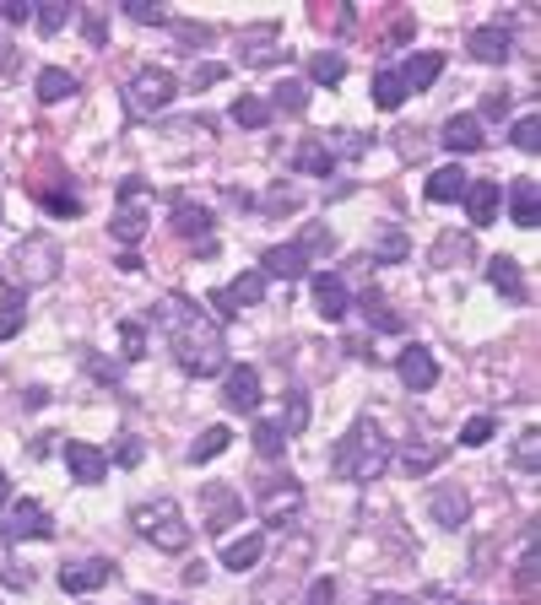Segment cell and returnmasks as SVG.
<instances>
[{"label": "cell", "instance_id": "obj_1", "mask_svg": "<svg viewBox=\"0 0 541 605\" xmlns=\"http://www.w3.org/2000/svg\"><path fill=\"white\" fill-rule=\"evenodd\" d=\"M157 319H163V335L174 346V362L190 379H211V373L228 368V335L201 303H190L184 292H168L157 303Z\"/></svg>", "mask_w": 541, "mask_h": 605}, {"label": "cell", "instance_id": "obj_2", "mask_svg": "<svg viewBox=\"0 0 541 605\" xmlns=\"http://www.w3.org/2000/svg\"><path fill=\"white\" fill-rule=\"evenodd\" d=\"M385 465H390V443L368 416L352 422L347 433H341V443L331 449V470L341 481H374V476H385Z\"/></svg>", "mask_w": 541, "mask_h": 605}, {"label": "cell", "instance_id": "obj_3", "mask_svg": "<svg viewBox=\"0 0 541 605\" xmlns=\"http://www.w3.org/2000/svg\"><path fill=\"white\" fill-rule=\"evenodd\" d=\"M60 265H65V249L55 244V238H44V233L22 238V244L6 254V276L17 281V292H28V287H49V281L60 276Z\"/></svg>", "mask_w": 541, "mask_h": 605}, {"label": "cell", "instance_id": "obj_4", "mask_svg": "<svg viewBox=\"0 0 541 605\" xmlns=\"http://www.w3.org/2000/svg\"><path fill=\"white\" fill-rule=\"evenodd\" d=\"M130 530H136L141 541H152L157 551H184V546H190V524L179 519V503H174V497L136 503V508H130Z\"/></svg>", "mask_w": 541, "mask_h": 605}, {"label": "cell", "instance_id": "obj_5", "mask_svg": "<svg viewBox=\"0 0 541 605\" xmlns=\"http://www.w3.org/2000/svg\"><path fill=\"white\" fill-rule=\"evenodd\" d=\"M152 211H157V190L147 179H130L120 200H114V217H109V233L120 238V244H141L152 227Z\"/></svg>", "mask_w": 541, "mask_h": 605}, {"label": "cell", "instance_id": "obj_6", "mask_svg": "<svg viewBox=\"0 0 541 605\" xmlns=\"http://www.w3.org/2000/svg\"><path fill=\"white\" fill-rule=\"evenodd\" d=\"M174 98H179L174 76H168L163 65H141V71L130 76V87H125V114L130 119H152V114H163Z\"/></svg>", "mask_w": 541, "mask_h": 605}, {"label": "cell", "instance_id": "obj_7", "mask_svg": "<svg viewBox=\"0 0 541 605\" xmlns=\"http://www.w3.org/2000/svg\"><path fill=\"white\" fill-rule=\"evenodd\" d=\"M55 535V519H49L44 503H33V497H17V503L6 508V519H0V541L17 546V541H49Z\"/></svg>", "mask_w": 541, "mask_h": 605}, {"label": "cell", "instance_id": "obj_8", "mask_svg": "<svg viewBox=\"0 0 541 605\" xmlns=\"http://www.w3.org/2000/svg\"><path fill=\"white\" fill-rule=\"evenodd\" d=\"M255 508H260V519H266V524H287L303 508V487H298L293 476H271L266 487H260Z\"/></svg>", "mask_w": 541, "mask_h": 605}, {"label": "cell", "instance_id": "obj_9", "mask_svg": "<svg viewBox=\"0 0 541 605\" xmlns=\"http://www.w3.org/2000/svg\"><path fill=\"white\" fill-rule=\"evenodd\" d=\"M260 298H266V276L244 271V276H233L222 292H211V308H217V319H233V314H244V308H255Z\"/></svg>", "mask_w": 541, "mask_h": 605}, {"label": "cell", "instance_id": "obj_10", "mask_svg": "<svg viewBox=\"0 0 541 605\" xmlns=\"http://www.w3.org/2000/svg\"><path fill=\"white\" fill-rule=\"evenodd\" d=\"M201 514H206V530L222 535L233 519H244V503L233 487H222V481H211V487H201Z\"/></svg>", "mask_w": 541, "mask_h": 605}, {"label": "cell", "instance_id": "obj_11", "mask_svg": "<svg viewBox=\"0 0 541 605\" xmlns=\"http://www.w3.org/2000/svg\"><path fill=\"white\" fill-rule=\"evenodd\" d=\"M309 292H314V308H320V319H347L352 292H347V281H341L336 271H314V276H309Z\"/></svg>", "mask_w": 541, "mask_h": 605}, {"label": "cell", "instance_id": "obj_12", "mask_svg": "<svg viewBox=\"0 0 541 605\" xmlns=\"http://www.w3.org/2000/svg\"><path fill=\"white\" fill-rule=\"evenodd\" d=\"M109 578H114V562L87 557V562H65V568H60V589H65V595H92V589H103Z\"/></svg>", "mask_w": 541, "mask_h": 605}, {"label": "cell", "instance_id": "obj_13", "mask_svg": "<svg viewBox=\"0 0 541 605\" xmlns=\"http://www.w3.org/2000/svg\"><path fill=\"white\" fill-rule=\"evenodd\" d=\"M222 406L249 416L260 406V373L249 368V362H239V368H228V384H222Z\"/></svg>", "mask_w": 541, "mask_h": 605}, {"label": "cell", "instance_id": "obj_14", "mask_svg": "<svg viewBox=\"0 0 541 605\" xmlns=\"http://www.w3.org/2000/svg\"><path fill=\"white\" fill-rule=\"evenodd\" d=\"M395 373H401V384H406V389H417V395L439 384V362H433L428 346H406V352L395 357Z\"/></svg>", "mask_w": 541, "mask_h": 605}, {"label": "cell", "instance_id": "obj_15", "mask_svg": "<svg viewBox=\"0 0 541 605\" xmlns=\"http://www.w3.org/2000/svg\"><path fill=\"white\" fill-rule=\"evenodd\" d=\"M466 55L482 60V65H509L514 38H509V28H471L466 33Z\"/></svg>", "mask_w": 541, "mask_h": 605}, {"label": "cell", "instance_id": "obj_16", "mask_svg": "<svg viewBox=\"0 0 541 605\" xmlns=\"http://www.w3.org/2000/svg\"><path fill=\"white\" fill-rule=\"evenodd\" d=\"M65 465H71V476L82 481V487H98V481L109 476V454L92 449V443H82V438L65 443Z\"/></svg>", "mask_w": 541, "mask_h": 605}, {"label": "cell", "instance_id": "obj_17", "mask_svg": "<svg viewBox=\"0 0 541 605\" xmlns=\"http://www.w3.org/2000/svg\"><path fill=\"white\" fill-rule=\"evenodd\" d=\"M428 514L444 524V530H460V524L471 519V497H466V487H439L428 497Z\"/></svg>", "mask_w": 541, "mask_h": 605}, {"label": "cell", "instance_id": "obj_18", "mask_svg": "<svg viewBox=\"0 0 541 605\" xmlns=\"http://www.w3.org/2000/svg\"><path fill=\"white\" fill-rule=\"evenodd\" d=\"M460 200H466V217L477 222V227H493L498 222V206H504V190H498L493 179H477Z\"/></svg>", "mask_w": 541, "mask_h": 605}, {"label": "cell", "instance_id": "obj_19", "mask_svg": "<svg viewBox=\"0 0 541 605\" xmlns=\"http://www.w3.org/2000/svg\"><path fill=\"white\" fill-rule=\"evenodd\" d=\"M174 227L184 238H211V227H217V217H211V206H201V200H190V195H179L174 200Z\"/></svg>", "mask_w": 541, "mask_h": 605}, {"label": "cell", "instance_id": "obj_20", "mask_svg": "<svg viewBox=\"0 0 541 605\" xmlns=\"http://www.w3.org/2000/svg\"><path fill=\"white\" fill-rule=\"evenodd\" d=\"M439 141L450 146V152H482V119L477 114H455V119H444V130H439Z\"/></svg>", "mask_w": 541, "mask_h": 605}, {"label": "cell", "instance_id": "obj_21", "mask_svg": "<svg viewBox=\"0 0 541 605\" xmlns=\"http://www.w3.org/2000/svg\"><path fill=\"white\" fill-rule=\"evenodd\" d=\"M487 281H493L498 298L525 303V276H520V265H514L509 254H493V260H487Z\"/></svg>", "mask_w": 541, "mask_h": 605}, {"label": "cell", "instance_id": "obj_22", "mask_svg": "<svg viewBox=\"0 0 541 605\" xmlns=\"http://www.w3.org/2000/svg\"><path fill=\"white\" fill-rule=\"evenodd\" d=\"M395 76H401V87H406V92H422V87H433V82L444 76V55H433V49H428V55H412Z\"/></svg>", "mask_w": 541, "mask_h": 605}, {"label": "cell", "instance_id": "obj_23", "mask_svg": "<svg viewBox=\"0 0 541 605\" xmlns=\"http://www.w3.org/2000/svg\"><path fill=\"white\" fill-rule=\"evenodd\" d=\"M293 173H314V179H331V173H336V152H331L325 141H298Z\"/></svg>", "mask_w": 541, "mask_h": 605}, {"label": "cell", "instance_id": "obj_24", "mask_svg": "<svg viewBox=\"0 0 541 605\" xmlns=\"http://www.w3.org/2000/svg\"><path fill=\"white\" fill-rule=\"evenodd\" d=\"M266 276H282V281L309 276V254H303L298 244H276V249H266Z\"/></svg>", "mask_w": 541, "mask_h": 605}, {"label": "cell", "instance_id": "obj_25", "mask_svg": "<svg viewBox=\"0 0 541 605\" xmlns=\"http://www.w3.org/2000/svg\"><path fill=\"white\" fill-rule=\"evenodd\" d=\"M471 190V179H466V168H439V173H433V179H428V190H422V195H428L433 200V206H450V200H460V195H466Z\"/></svg>", "mask_w": 541, "mask_h": 605}, {"label": "cell", "instance_id": "obj_26", "mask_svg": "<svg viewBox=\"0 0 541 605\" xmlns=\"http://www.w3.org/2000/svg\"><path fill=\"white\" fill-rule=\"evenodd\" d=\"M471 260H477V244H471L466 233H439L433 238V265L450 271V265H471Z\"/></svg>", "mask_w": 541, "mask_h": 605}, {"label": "cell", "instance_id": "obj_27", "mask_svg": "<svg viewBox=\"0 0 541 605\" xmlns=\"http://www.w3.org/2000/svg\"><path fill=\"white\" fill-rule=\"evenodd\" d=\"M509 465L520 470V476H541V433H536V427H525V433L514 438Z\"/></svg>", "mask_w": 541, "mask_h": 605}, {"label": "cell", "instance_id": "obj_28", "mask_svg": "<svg viewBox=\"0 0 541 605\" xmlns=\"http://www.w3.org/2000/svg\"><path fill=\"white\" fill-rule=\"evenodd\" d=\"M260 557H266V541H260V535H244V541L222 546V568H233V573H249Z\"/></svg>", "mask_w": 541, "mask_h": 605}, {"label": "cell", "instance_id": "obj_29", "mask_svg": "<svg viewBox=\"0 0 541 605\" xmlns=\"http://www.w3.org/2000/svg\"><path fill=\"white\" fill-rule=\"evenodd\" d=\"M33 87H38V98H44V103H65V98L76 92V76H71V71H60V65H44Z\"/></svg>", "mask_w": 541, "mask_h": 605}, {"label": "cell", "instance_id": "obj_30", "mask_svg": "<svg viewBox=\"0 0 541 605\" xmlns=\"http://www.w3.org/2000/svg\"><path fill=\"white\" fill-rule=\"evenodd\" d=\"M363 314H368V325H374V330H406V319L401 314H395V308H390V298H385V292H363Z\"/></svg>", "mask_w": 541, "mask_h": 605}, {"label": "cell", "instance_id": "obj_31", "mask_svg": "<svg viewBox=\"0 0 541 605\" xmlns=\"http://www.w3.org/2000/svg\"><path fill=\"white\" fill-rule=\"evenodd\" d=\"M509 206H514V222L520 227H536L541 222V200H536V179H520L509 190Z\"/></svg>", "mask_w": 541, "mask_h": 605}, {"label": "cell", "instance_id": "obj_32", "mask_svg": "<svg viewBox=\"0 0 541 605\" xmlns=\"http://www.w3.org/2000/svg\"><path fill=\"white\" fill-rule=\"evenodd\" d=\"M260 211H266V217H293V211H303V195L287 179H276L266 190V200H260Z\"/></svg>", "mask_w": 541, "mask_h": 605}, {"label": "cell", "instance_id": "obj_33", "mask_svg": "<svg viewBox=\"0 0 541 605\" xmlns=\"http://www.w3.org/2000/svg\"><path fill=\"white\" fill-rule=\"evenodd\" d=\"M341 76H347V60H341L336 49H320V55L309 60V82L314 87H336Z\"/></svg>", "mask_w": 541, "mask_h": 605}, {"label": "cell", "instance_id": "obj_34", "mask_svg": "<svg viewBox=\"0 0 541 605\" xmlns=\"http://www.w3.org/2000/svg\"><path fill=\"white\" fill-rule=\"evenodd\" d=\"M374 254H379V265H401V260H412V238H406L401 227H385L379 244H374Z\"/></svg>", "mask_w": 541, "mask_h": 605}, {"label": "cell", "instance_id": "obj_35", "mask_svg": "<svg viewBox=\"0 0 541 605\" xmlns=\"http://www.w3.org/2000/svg\"><path fill=\"white\" fill-rule=\"evenodd\" d=\"M228 443H233V433H228V427H206V433L190 443V465H206V460H217V454L228 449Z\"/></svg>", "mask_w": 541, "mask_h": 605}, {"label": "cell", "instance_id": "obj_36", "mask_svg": "<svg viewBox=\"0 0 541 605\" xmlns=\"http://www.w3.org/2000/svg\"><path fill=\"white\" fill-rule=\"evenodd\" d=\"M433 465H444V449H439V443H412V449L401 454V470H406V476H422V470H433Z\"/></svg>", "mask_w": 541, "mask_h": 605}, {"label": "cell", "instance_id": "obj_37", "mask_svg": "<svg viewBox=\"0 0 541 605\" xmlns=\"http://www.w3.org/2000/svg\"><path fill=\"white\" fill-rule=\"evenodd\" d=\"M249 433H255V449L266 454V460H282V449H287V427H276V422H255Z\"/></svg>", "mask_w": 541, "mask_h": 605}, {"label": "cell", "instance_id": "obj_38", "mask_svg": "<svg viewBox=\"0 0 541 605\" xmlns=\"http://www.w3.org/2000/svg\"><path fill=\"white\" fill-rule=\"evenodd\" d=\"M374 103H379L385 114L406 103V87H401V76H395V71H379V76H374Z\"/></svg>", "mask_w": 541, "mask_h": 605}, {"label": "cell", "instance_id": "obj_39", "mask_svg": "<svg viewBox=\"0 0 541 605\" xmlns=\"http://www.w3.org/2000/svg\"><path fill=\"white\" fill-rule=\"evenodd\" d=\"M271 103H276L282 114H303V109H309V87H303V82H276Z\"/></svg>", "mask_w": 541, "mask_h": 605}, {"label": "cell", "instance_id": "obj_40", "mask_svg": "<svg viewBox=\"0 0 541 605\" xmlns=\"http://www.w3.org/2000/svg\"><path fill=\"white\" fill-rule=\"evenodd\" d=\"M233 119H239L244 130H266L271 103H266V98H239V103H233Z\"/></svg>", "mask_w": 541, "mask_h": 605}, {"label": "cell", "instance_id": "obj_41", "mask_svg": "<svg viewBox=\"0 0 541 605\" xmlns=\"http://www.w3.org/2000/svg\"><path fill=\"white\" fill-rule=\"evenodd\" d=\"M65 22H71V6H65V0H44V6H38V33L44 38H55Z\"/></svg>", "mask_w": 541, "mask_h": 605}, {"label": "cell", "instance_id": "obj_42", "mask_svg": "<svg viewBox=\"0 0 541 605\" xmlns=\"http://www.w3.org/2000/svg\"><path fill=\"white\" fill-rule=\"evenodd\" d=\"M22 319H28V303H22V292H11L6 308H0V341H11L22 330Z\"/></svg>", "mask_w": 541, "mask_h": 605}, {"label": "cell", "instance_id": "obj_43", "mask_svg": "<svg viewBox=\"0 0 541 605\" xmlns=\"http://www.w3.org/2000/svg\"><path fill=\"white\" fill-rule=\"evenodd\" d=\"M120 352H125V362L147 357V330H141L136 319H125V325H120Z\"/></svg>", "mask_w": 541, "mask_h": 605}, {"label": "cell", "instance_id": "obj_44", "mask_svg": "<svg viewBox=\"0 0 541 605\" xmlns=\"http://www.w3.org/2000/svg\"><path fill=\"white\" fill-rule=\"evenodd\" d=\"M509 141L520 146V152H536L541 146V119L536 114H525V119H514V130H509Z\"/></svg>", "mask_w": 541, "mask_h": 605}, {"label": "cell", "instance_id": "obj_45", "mask_svg": "<svg viewBox=\"0 0 541 605\" xmlns=\"http://www.w3.org/2000/svg\"><path fill=\"white\" fill-rule=\"evenodd\" d=\"M38 206L55 211V217H82V200H76V195H60V190H38Z\"/></svg>", "mask_w": 541, "mask_h": 605}, {"label": "cell", "instance_id": "obj_46", "mask_svg": "<svg viewBox=\"0 0 541 605\" xmlns=\"http://www.w3.org/2000/svg\"><path fill=\"white\" fill-rule=\"evenodd\" d=\"M493 433H498V422H493V416H471V422L460 427V443H466V449H482V443L493 438Z\"/></svg>", "mask_w": 541, "mask_h": 605}, {"label": "cell", "instance_id": "obj_47", "mask_svg": "<svg viewBox=\"0 0 541 605\" xmlns=\"http://www.w3.org/2000/svg\"><path fill=\"white\" fill-rule=\"evenodd\" d=\"M168 28H174V38H179V49H201L206 44V28H201V22H168Z\"/></svg>", "mask_w": 541, "mask_h": 605}, {"label": "cell", "instance_id": "obj_48", "mask_svg": "<svg viewBox=\"0 0 541 605\" xmlns=\"http://www.w3.org/2000/svg\"><path fill=\"white\" fill-rule=\"evenodd\" d=\"M287 427H293V433H303V427H309V400H303V389H293V395H287Z\"/></svg>", "mask_w": 541, "mask_h": 605}, {"label": "cell", "instance_id": "obj_49", "mask_svg": "<svg viewBox=\"0 0 541 605\" xmlns=\"http://www.w3.org/2000/svg\"><path fill=\"white\" fill-rule=\"evenodd\" d=\"M303 605H336V578H314L309 595H303Z\"/></svg>", "mask_w": 541, "mask_h": 605}, {"label": "cell", "instance_id": "obj_50", "mask_svg": "<svg viewBox=\"0 0 541 605\" xmlns=\"http://www.w3.org/2000/svg\"><path fill=\"white\" fill-rule=\"evenodd\" d=\"M125 17L130 22H157V28H168V22H174L163 6H125Z\"/></svg>", "mask_w": 541, "mask_h": 605}, {"label": "cell", "instance_id": "obj_51", "mask_svg": "<svg viewBox=\"0 0 541 605\" xmlns=\"http://www.w3.org/2000/svg\"><path fill=\"white\" fill-rule=\"evenodd\" d=\"M520 595H525V600L536 595V551H531V546H525V557H520Z\"/></svg>", "mask_w": 541, "mask_h": 605}, {"label": "cell", "instance_id": "obj_52", "mask_svg": "<svg viewBox=\"0 0 541 605\" xmlns=\"http://www.w3.org/2000/svg\"><path fill=\"white\" fill-rule=\"evenodd\" d=\"M504 114H509V92L493 87V92L482 98V119H504Z\"/></svg>", "mask_w": 541, "mask_h": 605}, {"label": "cell", "instance_id": "obj_53", "mask_svg": "<svg viewBox=\"0 0 541 605\" xmlns=\"http://www.w3.org/2000/svg\"><path fill=\"white\" fill-rule=\"evenodd\" d=\"M222 76H228V65H217V60H206V65H195V87H217L222 82Z\"/></svg>", "mask_w": 541, "mask_h": 605}, {"label": "cell", "instance_id": "obj_54", "mask_svg": "<svg viewBox=\"0 0 541 605\" xmlns=\"http://www.w3.org/2000/svg\"><path fill=\"white\" fill-rule=\"evenodd\" d=\"M82 28H87L92 44H109V28H103V17H98V11H87V17H82Z\"/></svg>", "mask_w": 541, "mask_h": 605}, {"label": "cell", "instance_id": "obj_55", "mask_svg": "<svg viewBox=\"0 0 541 605\" xmlns=\"http://www.w3.org/2000/svg\"><path fill=\"white\" fill-rule=\"evenodd\" d=\"M114 460H120V465H141V443H136V438L114 443Z\"/></svg>", "mask_w": 541, "mask_h": 605}, {"label": "cell", "instance_id": "obj_56", "mask_svg": "<svg viewBox=\"0 0 541 605\" xmlns=\"http://www.w3.org/2000/svg\"><path fill=\"white\" fill-rule=\"evenodd\" d=\"M325 244H331V233H325V227H320V222H314V227H309V233H303V244H298V249H303V254H309V249H325Z\"/></svg>", "mask_w": 541, "mask_h": 605}, {"label": "cell", "instance_id": "obj_57", "mask_svg": "<svg viewBox=\"0 0 541 605\" xmlns=\"http://www.w3.org/2000/svg\"><path fill=\"white\" fill-rule=\"evenodd\" d=\"M0 17H6V22H28V17H33V11H28V6H22V0H11V6H0Z\"/></svg>", "mask_w": 541, "mask_h": 605}, {"label": "cell", "instance_id": "obj_58", "mask_svg": "<svg viewBox=\"0 0 541 605\" xmlns=\"http://www.w3.org/2000/svg\"><path fill=\"white\" fill-rule=\"evenodd\" d=\"M22 406H28V411H38V406H49V389H38V384H33L28 395H22Z\"/></svg>", "mask_w": 541, "mask_h": 605}, {"label": "cell", "instance_id": "obj_59", "mask_svg": "<svg viewBox=\"0 0 541 605\" xmlns=\"http://www.w3.org/2000/svg\"><path fill=\"white\" fill-rule=\"evenodd\" d=\"M374 605H422V600H412V595H374Z\"/></svg>", "mask_w": 541, "mask_h": 605}, {"label": "cell", "instance_id": "obj_60", "mask_svg": "<svg viewBox=\"0 0 541 605\" xmlns=\"http://www.w3.org/2000/svg\"><path fill=\"white\" fill-rule=\"evenodd\" d=\"M6 497H11V476L0 470V508H6Z\"/></svg>", "mask_w": 541, "mask_h": 605}, {"label": "cell", "instance_id": "obj_61", "mask_svg": "<svg viewBox=\"0 0 541 605\" xmlns=\"http://www.w3.org/2000/svg\"><path fill=\"white\" fill-rule=\"evenodd\" d=\"M141 605H157V600H141Z\"/></svg>", "mask_w": 541, "mask_h": 605}, {"label": "cell", "instance_id": "obj_62", "mask_svg": "<svg viewBox=\"0 0 541 605\" xmlns=\"http://www.w3.org/2000/svg\"><path fill=\"white\" fill-rule=\"evenodd\" d=\"M471 605H477V600H471Z\"/></svg>", "mask_w": 541, "mask_h": 605}]
</instances>
